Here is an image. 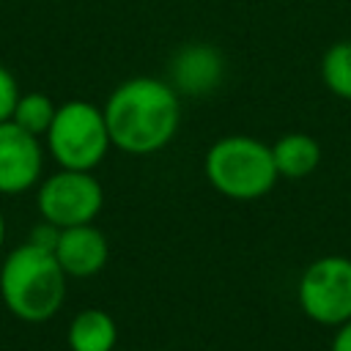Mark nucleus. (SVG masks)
<instances>
[{"label": "nucleus", "instance_id": "obj_1", "mask_svg": "<svg viewBox=\"0 0 351 351\" xmlns=\"http://www.w3.org/2000/svg\"><path fill=\"white\" fill-rule=\"evenodd\" d=\"M110 140L123 154L148 156L167 148L181 123V96L159 77H129L104 101Z\"/></svg>", "mask_w": 351, "mask_h": 351}, {"label": "nucleus", "instance_id": "obj_2", "mask_svg": "<svg viewBox=\"0 0 351 351\" xmlns=\"http://www.w3.org/2000/svg\"><path fill=\"white\" fill-rule=\"evenodd\" d=\"M0 296L19 321L44 324L66 299V271L60 269L55 252L25 241L3 261Z\"/></svg>", "mask_w": 351, "mask_h": 351}, {"label": "nucleus", "instance_id": "obj_3", "mask_svg": "<svg viewBox=\"0 0 351 351\" xmlns=\"http://www.w3.org/2000/svg\"><path fill=\"white\" fill-rule=\"evenodd\" d=\"M203 173L214 192L230 200H258L280 178L271 145L250 134H228L208 145Z\"/></svg>", "mask_w": 351, "mask_h": 351}, {"label": "nucleus", "instance_id": "obj_4", "mask_svg": "<svg viewBox=\"0 0 351 351\" xmlns=\"http://www.w3.org/2000/svg\"><path fill=\"white\" fill-rule=\"evenodd\" d=\"M44 137L52 159L66 170L99 167L112 145L104 110L85 99H71L60 104Z\"/></svg>", "mask_w": 351, "mask_h": 351}, {"label": "nucleus", "instance_id": "obj_5", "mask_svg": "<svg viewBox=\"0 0 351 351\" xmlns=\"http://www.w3.org/2000/svg\"><path fill=\"white\" fill-rule=\"evenodd\" d=\"M296 302L318 326L346 324L351 318V258L321 255L310 261L296 282Z\"/></svg>", "mask_w": 351, "mask_h": 351}, {"label": "nucleus", "instance_id": "obj_6", "mask_svg": "<svg viewBox=\"0 0 351 351\" xmlns=\"http://www.w3.org/2000/svg\"><path fill=\"white\" fill-rule=\"evenodd\" d=\"M36 206L41 211V219L58 225L60 230L74 225H88L99 217L104 206V189L93 176V170L60 167L38 186Z\"/></svg>", "mask_w": 351, "mask_h": 351}, {"label": "nucleus", "instance_id": "obj_7", "mask_svg": "<svg viewBox=\"0 0 351 351\" xmlns=\"http://www.w3.org/2000/svg\"><path fill=\"white\" fill-rule=\"evenodd\" d=\"M44 151L36 134L14 121L0 123V195H22L38 184Z\"/></svg>", "mask_w": 351, "mask_h": 351}, {"label": "nucleus", "instance_id": "obj_8", "mask_svg": "<svg viewBox=\"0 0 351 351\" xmlns=\"http://www.w3.org/2000/svg\"><path fill=\"white\" fill-rule=\"evenodd\" d=\"M225 80V58L217 47L192 41L173 52L167 63V82L178 90V96L203 99L214 93Z\"/></svg>", "mask_w": 351, "mask_h": 351}, {"label": "nucleus", "instance_id": "obj_9", "mask_svg": "<svg viewBox=\"0 0 351 351\" xmlns=\"http://www.w3.org/2000/svg\"><path fill=\"white\" fill-rule=\"evenodd\" d=\"M55 258H58L60 269L66 271V277L85 280V277L99 274L107 266L110 241L93 222L63 228L58 247H55Z\"/></svg>", "mask_w": 351, "mask_h": 351}, {"label": "nucleus", "instance_id": "obj_10", "mask_svg": "<svg viewBox=\"0 0 351 351\" xmlns=\"http://www.w3.org/2000/svg\"><path fill=\"white\" fill-rule=\"evenodd\" d=\"M271 156L280 178H307L321 165V143L304 132H288L274 140Z\"/></svg>", "mask_w": 351, "mask_h": 351}, {"label": "nucleus", "instance_id": "obj_11", "mask_svg": "<svg viewBox=\"0 0 351 351\" xmlns=\"http://www.w3.org/2000/svg\"><path fill=\"white\" fill-rule=\"evenodd\" d=\"M66 343L71 351H115L118 343L115 318L107 310L88 307L71 318Z\"/></svg>", "mask_w": 351, "mask_h": 351}, {"label": "nucleus", "instance_id": "obj_12", "mask_svg": "<svg viewBox=\"0 0 351 351\" xmlns=\"http://www.w3.org/2000/svg\"><path fill=\"white\" fill-rule=\"evenodd\" d=\"M321 82L337 99L351 101V41H337L321 55Z\"/></svg>", "mask_w": 351, "mask_h": 351}, {"label": "nucleus", "instance_id": "obj_13", "mask_svg": "<svg viewBox=\"0 0 351 351\" xmlns=\"http://www.w3.org/2000/svg\"><path fill=\"white\" fill-rule=\"evenodd\" d=\"M55 110H58V107L52 104V99H49L47 93L30 90V93H19V101H16V107H14L11 121H14L16 126H22L25 132L41 137V134H47V129H49V123H52V118H55Z\"/></svg>", "mask_w": 351, "mask_h": 351}, {"label": "nucleus", "instance_id": "obj_14", "mask_svg": "<svg viewBox=\"0 0 351 351\" xmlns=\"http://www.w3.org/2000/svg\"><path fill=\"white\" fill-rule=\"evenodd\" d=\"M16 101H19L16 80H14V74L5 66H0V123L3 121H11Z\"/></svg>", "mask_w": 351, "mask_h": 351}, {"label": "nucleus", "instance_id": "obj_15", "mask_svg": "<svg viewBox=\"0 0 351 351\" xmlns=\"http://www.w3.org/2000/svg\"><path fill=\"white\" fill-rule=\"evenodd\" d=\"M58 239H60V228L44 219V222H38V225L30 230V239H27V241H30V244H36V247H41V250L55 252Z\"/></svg>", "mask_w": 351, "mask_h": 351}, {"label": "nucleus", "instance_id": "obj_16", "mask_svg": "<svg viewBox=\"0 0 351 351\" xmlns=\"http://www.w3.org/2000/svg\"><path fill=\"white\" fill-rule=\"evenodd\" d=\"M329 351H351V318L335 329V337L329 343Z\"/></svg>", "mask_w": 351, "mask_h": 351}, {"label": "nucleus", "instance_id": "obj_17", "mask_svg": "<svg viewBox=\"0 0 351 351\" xmlns=\"http://www.w3.org/2000/svg\"><path fill=\"white\" fill-rule=\"evenodd\" d=\"M3 241H5V219H3V211H0V250H3Z\"/></svg>", "mask_w": 351, "mask_h": 351}, {"label": "nucleus", "instance_id": "obj_18", "mask_svg": "<svg viewBox=\"0 0 351 351\" xmlns=\"http://www.w3.org/2000/svg\"><path fill=\"white\" fill-rule=\"evenodd\" d=\"M154 351H167V348H154Z\"/></svg>", "mask_w": 351, "mask_h": 351}]
</instances>
